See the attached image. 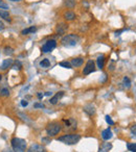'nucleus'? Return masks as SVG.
<instances>
[{"label":"nucleus","instance_id":"20","mask_svg":"<svg viewBox=\"0 0 136 152\" xmlns=\"http://www.w3.org/2000/svg\"><path fill=\"white\" fill-rule=\"evenodd\" d=\"M59 65H60L61 67L66 68V69H71L72 68V66H71V64L69 62H61Z\"/></svg>","mask_w":136,"mask_h":152},{"label":"nucleus","instance_id":"31","mask_svg":"<svg viewBox=\"0 0 136 152\" xmlns=\"http://www.w3.org/2000/svg\"><path fill=\"white\" fill-rule=\"evenodd\" d=\"M3 29H4V24L2 21H0V31H2Z\"/></svg>","mask_w":136,"mask_h":152},{"label":"nucleus","instance_id":"6","mask_svg":"<svg viewBox=\"0 0 136 152\" xmlns=\"http://www.w3.org/2000/svg\"><path fill=\"white\" fill-rule=\"evenodd\" d=\"M94 71H95V64H94L93 61L89 59L88 62H87L86 66H85V68H84V70H83V74L89 75L90 73L94 72Z\"/></svg>","mask_w":136,"mask_h":152},{"label":"nucleus","instance_id":"27","mask_svg":"<svg viewBox=\"0 0 136 152\" xmlns=\"http://www.w3.org/2000/svg\"><path fill=\"white\" fill-rule=\"evenodd\" d=\"M130 129H131V132H132V133L135 134V135H136V124H133V125L131 126Z\"/></svg>","mask_w":136,"mask_h":152},{"label":"nucleus","instance_id":"36","mask_svg":"<svg viewBox=\"0 0 136 152\" xmlns=\"http://www.w3.org/2000/svg\"><path fill=\"white\" fill-rule=\"evenodd\" d=\"M10 1H13V2H19L21 0H10Z\"/></svg>","mask_w":136,"mask_h":152},{"label":"nucleus","instance_id":"13","mask_svg":"<svg viewBox=\"0 0 136 152\" xmlns=\"http://www.w3.org/2000/svg\"><path fill=\"white\" fill-rule=\"evenodd\" d=\"M76 14L73 13V12H71V10H68V12H66L65 14H64V19L67 21H72L76 19Z\"/></svg>","mask_w":136,"mask_h":152},{"label":"nucleus","instance_id":"38","mask_svg":"<svg viewBox=\"0 0 136 152\" xmlns=\"http://www.w3.org/2000/svg\"><path fill=\"white\" fill-rule=\"evenodd\" d=\"M0 1H1V0H0Z\"/></svg>","mask_w":136,"mask_h":152},{"label":"nucleus","instance_id":"18","mask_svg":"<svg viewBox=\"0 0 136 152\" xmlns=\"http://www.w3.org/2000/svg\"><path fill=\"white\" fill-rule=\"evenodd\" d=\"M0 96L1 97H8V96H10V90L8 88H2L0 90Z\"/></svg>","mask_w":136,"mask_h":152},{"label":"nucleus","instance_id":"35","mask_svg":"<svg viewBox=\"0 0 136 152\" xmlns=\"http://www.w3.org/2000/svg\"><path fill=\"white\" fill-rule=\"evenodd\" d=\"M45 96H51V93H50V92H47V93H45Z\"/></svg>","mask_w":136,"mask_h":152},{"label":"nucleus","instance_id":"21","mask_svg":"<svg viewBox=\"0 0 136 152\" xmlns=\"http://www.w3.org/2000/svg\"><path fill=\"white\" fill-rule=\"evenodd\" d=\"M13 53H14V49L12 48V47L6 46L4 48V54H6V55H12Z\"/></svg>","mask_w":136,"mask_h":152},{"label":"nucleus","instance_id":"33","mask_svg":"<svg viewBox=\"0 0 136 152\" xmlns=\"http://www.w3.org/2000/svg\"><path fill=\"white\" fill-rule=\"evenodd\" d=\"M2 152H14V150H12L10 148H5V149L3 150Z\"/></svg>","mask_w":136,"mask_h":152},{"label":"nucleus","instance_id":"12","mask_svg":"<svg viewBox=\"0 0 136 152\" xmlns=\"http://www.w3.org/2000/svg\"><path fill=\"white\" fill-rule=\"evenodd\" d=\"M36 30H37L36 26H31V27H27V28L23 29V30L21 31V34H23V36H27V34H34Z\"/></svg>","mask_w":136,"mask_h":152},{"label":"nucleus","instance_id":"19","mask_svg":"<svg viewBox=\"0 0 136 152\" xmlns=\"http://www.w3.org/2000/svg\"><path fill=\"white\" fill-rule=\"evenodd\" d=\"M84 111H86V113H88V115H90V116H91V115H93V113H95V111H94V107H93V106H92V105H88V106H86Z\"/></svg>","mask_w":136,"mask_h":152},{"label":"nucleus","instance_id":"26","mask_svg":"<svg viewBox=\"0 0 136 152\" xmlns=\"http://www.w3.org/2000/svg\"><path fill=\"white\" fill-rule=\"evenodd\" d=\"M124 83H125V85H127V87H130L131 85V81H130V79H129L128 77H125L124 78Z\"/></svg>","mask_w":136,"mask_h":152},{"label":"nucleus","instance_id":"7","mask_svg":"<svg viewBox=\"0 0 136 152\" xmlns=\"http://www.w3.org/2000/svg\"><path fill=\"white\" fill-rule=\"evenodd\" d=\"M27 152H46V149H45L42 145L39 144H33L29 146Z\"/></svg>","mask_w":136,"mask_h":152},{"label":"nucleus","instance_id":"4","mask_svg":"<svg viewBox=\"0 0 136 152\" xmlns=\"http://www.w3.org/2000/svg\"><path fill=\"white\" fill-rule=\"evenodd\" d=\"M61 129H62V127H61L60 123H58V122H52V123H49L47 125L46 132L49 137H55V135H57V134L61 131Z\"/></svg>","mask_w":136,"mask_h":152},{"label":"nucleus","instance_id":"34","mask_svg":"<svg viewBox=\"0 0 136 152\" xmlns=\"http://www.w3.org/2000/svg\"><path fill=\"white\" fill-rule=\"evenodd\" d=\"M38 97H39V98L41 99L42 97H43V94H41V93H38Z\"/></svg>","mask_w":136,"mask_h":152},{"label":"nucleus","instance_id":"28","mask_svg":"<svg viewBox=\"0 0 136 152\" xmlns=\"http://www.w3.org/2000/svg\"><path fill=\"white\" fill-rule=\"evenodd\" d=\"M44 142L45 144H48V143H50V140L48 139V138H43V139H42V143Z\"/></svg>","mask_w":136,"mask_h":152},{"label":"nucleus","instance_id":"1","mask_svg":"<svg viewBox=\"0 0 136 152\" xmlns=\"http://www.w3.org/2000/svg\"><path fill=\"white\" fill-rule=\"evenodd\" d=\"M14 152H25L26 150V141L20 138H13L10 141Z\"/></svg>","mask_w":136,"mask_h":152},{"label":"nucleus","instance_id":"23","mask_svg":"<svg viewBox=\"0 0 136 152\" xmlns=\"http://www.w3.org/2000/svg\"><path fill=\"white\" fill-rule=\"evenodd\" d=\"M12 67H13L14 69H16V70H21V68H22V65H21L20 62H15V64H14Z\"/></svg>","mask_w":136,"mask_h":152},{"label":"nucleus","instance_id":"14","mask_svg":"<svg viewBox=\"0 0 136 152\" xmlns=\"http://www.w3.org/2000/svg\"><path fill=\"white\" fill-rule=\"evenodd\" d=\"M84 63V59L82 58V57H76V58H73L72 61H71V66H73V67H80V66H82Z\"/></svg>","mask_w":136,"mask_h":152},{"label":"nucleus","instance_id":"30","mask_svg":"<svg viewBox=\"0 0 136 152\" xmlns=\"http://www.w3.org/2000/svg\"><path fill=\"white\" fill-rule=\"evenodd\" d=\"M35 107L36 108H38V107H40V108H44V105H43V104H39V103H36V104H35Z\"/></svg>","mask_w":136,"mask_h":152},{"label":"nucleus","instance_id":"37","mask_svg":"<svg viewBox=\"0 0 136 152\" xmlns=\"http://www.w3.org/2000/svg\"><path fill=\"white\" fill-rule=\"evenodd\" d=\"M1 78H2V75L0 74V81H1Z\"/></svg>","mask_w":136,"mask_h":152},{"label":"nucleus","instance_id":"2","mask_svg":"<svg viewBox=\"0 0 136 152\" xmlns=\"http://www.w3.org/2000/svg\"><path fill=\"white\" fill-rule=\"evenodd\" d=\"M78 40H80V38L76 34H66L65 36H63L62 40H61V44L65 47H73L78 44Z\"/></svg>","mask_w":136,"mask_h":152},{"label":"nucleus","instance_id":"32","mask_svg":"<svg viewBox=\"0 0 136 152\" xmlns=\"http://www.w3.org/2000/svg\"><path fill=\"white\" fill-rule=\"evenodd\" d=\"M27 104H28V102H27V101H25V100L21 101V105H22V106H27Z\"/></svg>","mask_w":136,"mask_h":152},{"label":"nucleus","instance_id":"17","mask_svg":"<svg viewBox=\"0 0 136 152\" xmlns=\"http://www.w3.org/2000/svg\"><path fill=\"white\" fill-rule=\"evenodd\" d=\"M40 66H41L42 68H48L50 66V62L48 58H43L40 62Z\"/></svg>","mask_w":136,"mask_h":152},{"label":"nucleus","instance_id":"10","mask_svg":"<svg viewBox=\"0 0 136 152\" xmlns=\"http://www.w3.org/2000/svg\"><path fill=\"white\" fill-rule=\"evenodd\" d=\"M63 96H64V92H59V93L56 94V95L53 96L52 98H50L49 102L51 103V104H56V103H57L58 101H59L61 98H62Z\"/></svg>","mask_w":136,"mask_h":152},{"label":"nucleus","instance_id":"25","mask_svg":"<svg viewBox=\"0 0 136 152\" xmlns=\"http://www.w3.org/2000/svg\"><path fill=\"white\" fill-rule=\"evenodd\" d=\"M106 122H107L108 124H110V125H114V121L111 119L110 116H106Z\"/></svg>","mask_w":136,"mask_h":152},{"label":"nucleus","instance_id":"29","mask_svg":"<svg viewBox=\"0 0 136 152\" xmlns=\"http://www.w3.org/2000/svg\"><path fill=\"white\" fill-rule=\"evenodd\" d=\"M0 8H2V10H8V5L3 4V3H0Z\"/></svg>","mask_w":136,"mask_h":152},{"label":"nucleus","instance_id":"11","mask_svg":"<svg viewBox=\"0 0 136 152\" xmlns=\"http://www.w3.org/2000/svg\"><path fill=\"white\" fill-rule=\"evenodd\" d=\"M112 135H113V133H112V131H111V129H110V128L105 129L104 131H103V133H102L103 139L106 140V141H108V140L111 139V138H112Z\"/></svg>","mask_w":136,"mask_h":152},{"label":"nucleus","instance_id":"24","mask_svg":"<svg viewBox=\"0 0 136 152\" xmlns=\"http://www.w3.org/2000/svg\"><path fill=\"white\" fill-rule=\"evenodd\" d=\"M74 4H76L74 0H66V5H67L68 8H73Z\"/></svg>","mask_w":136,"mask_h":152},{"label":"nucleus","instance_id":"5","mask_svg":"<svg viewBox=\"0 0 136 152\" xmlns=\"http://www.w3.org/2000/svg\"><path fill=\"white\" fill-rule=\"evenodd\" d=\"M56 47H57V42L55 40H49V41H47L41 48V51L43 53H48V52L52 51V50L55 49Z\"/></svg>","mask_w":136,"mask_h":152},{"label":"nucleus","instance_id":"8","mask_svg":"<svg viewBox=\"0 0 136 152\" xmlns=\"http://www.w3.org/2000/svg\"><path fill=\"white\" fill-rule=\"evenodd\" d=\"M12 66H13V59H12V58H6V59H4V61L2 62V64H1V66H0V69L2 70V71H4V70L10 68Z\"/></svg>","mask_w":136,"mask_h":152},{"label":"nucleus","instance_id":"22","mask_svg":"<svg viewBox=\"0 0 136 152\" xmlns=\"http://www.w3.org/2000/svg\"><path fill=\"white\" fill-rule=\"evenodd\" d=\"M128 150L131 152H136V143H132V144H128Z\"/></svg>","mask_w":136,"mask_h":152},{"label":"nucleus","instance_id":"3","mask_svg":"<svg viewBox=\"0 0 136 152\" xmlns=\"http://www.w3.org/2000/svg\"><path fill=\"white\" fill-rule=\"evenodd\" d=\"M81 140V135L80 134H65L62 137L58 138L57 141L62 142L66 145H74Z\"/></svg>","mask_w":136,"mask_h":152},{"label":"nucleus","instance_id":"15","mask_svg":"<svg viewBox=\"0 0 136 152\" xmlns=\"http://www.w3.org/2000/svg\"><path fill=\"white\" fill-rule=\"evenodd\" d=\"M0 18H2L3 20L10 21V13H8V12H6V10H0Z\"/></svg>","mask_w":136,"mask_h":152},{"label":"nucleus","instance_id":"16","mask_svg":"<svg viewBox=\"0 0 136 152\" xmlns=\"http://www.w3.org/2000/svg\"><path fill=\"white\" fill-rule=\"evenodd\" d=\"M97 67L99 68V69H103L104 68V65H105V56L104 55H99V57H97Z\"/></svg>","mask_w":136,"mask_h":152},{"label":"nucleus","instance_id":"9","mask_svg":"<svg viewBox=\"0 0 136 152\" xmlns=\"http://www.w3.org/2000/svg\"><path fill=\"white\" fill-rule=\"evenodd\" d=\"M67 28H68V25H66L65 23H60V24H58L56 31H57L58 34L62 36V34H65V31H66V29H67Z\"/></svg>","mask_w":136,"mask_h":152}]
</instances>
